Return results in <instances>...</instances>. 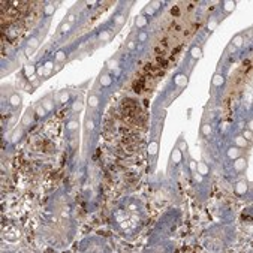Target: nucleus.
I'll return each instance as SVG.
<instances>
[{
  "mask_svg": "<svg viewBox=\"0 0 253 253\" xmlns=\"http://www.w3.org/2000/svg\"><path fill=\"white\" fill-rule=\"evenodd\" d=\"M235 163H234V168L235 171H243L244 168L247 166V160L244 159V157H237V159H234Z\"/></svg>",
  "mask_w": 253,
  "mask_h": 253,
  "instance_id": "f257e3e1",
  "label": "nucleus"
},
{
  "mask_svg": "<svg viewBox=\"0 0 253 253\" xmlns=\"http://www.w3.org/2000/svg\"><path fill=\"white\" fill-rule=\"evenodd\" d=\"M171 160L174 162V163H180L181 160H183V153L178 150V148H174L172 150V153H171Z\"/></svg>",
  "mask_w": 253,
  "mask_h": 253,
  "instance_id": "f03ea898",
  "label": "nucleus"
},
{
  "mask_svg": "<svg viewBox=\"0 0 253 253\" xmlns=\"http://www.w3.org/2000/svg\"><path fill=\"white\" fill-rule=\"evenodd\" d=\"M157 150H159V144L156 141H151L150 144H148V147H147V151H148L150 156H156V154H157Z\"/></svg>",
  "mask_w": 253,
  "mask_h": 253,
  "instance_id": "7ed1b4c3",
  "label": "nucleus"
},
{
  "mask_svg": "<svg viewBox=\"0 0 253 253\" xmlns=\"http://www.w3.org/2000/svg\"><path fill=\"white\" fill-rule=\"evenodd\" d=\"M175 85H178V87H184V85H187V76L186 75H183V74H180V75H177L175 76Z\"/></svg>",
  "mask_w": 253,
  "mask_h": 253,
  "instance_id": "20e7f679",
  "label": "nucleus"
},
{
  "mask_svg": "<svg viewBox=\"0 0 253 253\" xmlns=\"http://www.w3.org/2000/svg\"><path fill=\"white\" fill-rule=\"evenodd\" d=\"M235 192H237L238 195H244V193L247 192V183H246V181L237 183V186H235Z\"/></svg>",
  "mask_w": 253,
  "mask_h": 253,
  "instance_id": "39448f33",
  "label": "nucleus"
},
{
  "mask_svg": "<svg viewBox=\"0 0 253 253\" xmlns=\"http://www.w3.org/2000/svg\"><path fill=\"white\" fill-rule=\"evenodd\" d=\"M36 72H38V69L34 67L33 65H27V66L24 67V75L27 76V78H33V75L36 74Z\"/></svg>",
  "mask_w": 253,
  "mask_h": 253,
  "instance_id": "423d86ee",
  "label": "nucleus"
},
{
  "mask_svg": "<svg viewBox=\"0 0 253 253\" xmlns=\"http://www.w3.org/2000/svg\"><path fill=\"white\" fill-rule=\"evenodd\" d=\"M226 154H228V157H229V159H232V160H234V159L240 157V148H238V147H231Z\"/></svg>",
  "mask_w": 253,
  "mask_h": 253,
  "instance_id": "0eeeda50",
  "label": "nucleus"
},
{
  "mask_svg": "<svg viewBox=\"0 0 253 253\" xmlns=\"http://www.w3.org/2000/svg\"><path fill=\"white\" fill-rule=\"evenodd\" d=\"M9 103H11V107H14V108H16V107H20L21 105V96L20 94H12L11 96V99H9Z\"/></svg>",
  "mask_w": 253,
  "mask_h": 253,
  "instance_id": "6e6552de",
  "label": "nucleus"
},
{
  "mask_svg": "<svg viewBox=\"0 0 253 253\" xmlns=\"http://www.w3.org/2000/svg\"><path fill=\"white\" fill-rule=\"evenodd\" d=\"M196 171H198V174H201V175H207L210 169H208V166L204 162H199V163H196Z\"/></svg>",
  "mask_w": 253,
  "mask_h": 253,
  "instance_id": "1a4fd4ad",
  "label": "nucleus"
},
{
  "mask_svg": "<svg viewBox=\"0 0 253 253\" xmlns=\"http://www.w3.org/2000/svg\"><path fill=\"white\" fill-rule=\"evenodd\" d=\"M235 6H237V3L232 2V0H226V2H223V9L226 12H232L235 9Z\"/></svg>",
  "mask_w": 253,
  "mask_h": 253,
  "instance_id": "9d476101",
  "label": "nucleus"
},
{
  "mask_svg": "<svg viewBox=\"0 0 253 253\" xmlns=\"http://www.w3.org/2000/svg\"><path fill=\"white\" fill-rule=\"evenodd\" d=\"M100 84H102L103 87H109V85L112 84V78H111V75H108V74L102 75V76H100Z\"/></svg>",
  "mask_w": 253,
  "mask_h": 253,
  "instance_id": "9b49d317",
  "label": "nucleus"
},
{
  "mask_svg": "<svg viewBox=\"0 0 253 253\" xmlns=\"http://www.w3.org/2000/svg\"><path fill=\"white\" fill-rule=\"evenodd\" d=\"M223 82H225V78H223V75H220V74H216V75L213 76V84H214L216 87H220V85H223Z\"/></svg>",
  "mask_w": 253,
  "mask_h": 253,
  "instance_id": "f8f14e48",
  "label": "nucleus"
},
{
  "mask_svg": "<svg viewBox=\"0 0 253 253\" xmlns=\"http://www.w3.org/2000/svg\"><path fill=\"white\" fill-rule=\"evenodd\" d=\"M89 105H90V108H98V105H99V98L96 94H90L89 96Z\"/></svg>",
  "mask_w": 253,
  "mask_h": 253,
  "instance_id": "ddd939ff",
  "label": "nucleus"
},
{
  "mask_svg": "<svg viewBox=\"0 0 253 253\" xmlns=\"http://www.w3.org/2000/svg\"><path fill=\"white\" fill-rule=\"evenodd\" d=\"M135 25H136V27H139V29L145 27V25H147V18H145L144 15H141V16H136V20H135Z\"/></svg>",
  "mask_w": 253,
  "mask_h": 253,
  "instance_id": "4468645a",
  "label": "nucleus"
},
{
  "mask_svg": "<svg viewBox=\"0 0 253 253\" xmlns=\"http://www.w3.org/2000/svg\"><path fill=\"white\" fill-rule=\"evenodd\" d=\"M21 136H23V129L20 127V129H16L15 132L12 133V136H11V141H12L14 144H16V142L20 141V138H21Z\"/></svg>",
  "mask_w": 253,
  "mask_h": 253,
  "instance_id": "2eb2a0df",
  "label": "nucleus"
},
{
  "mask_svg": "<svg viewBox=\"0 0 253 253\" xmlns=\"http://www.w3.org/2000/svg\"><path fill=\"white\" fill-rule=\"evenodd\" d=\"M54 12H56V6H54L53 3H48L45 8H43V14H45L47 16H51Z\"/></svg>",
  "mask_w": 253,
  "mask_h": 253,
  "instance_id": "dca6fc26",
  "label": "nucleus"
},
{
  "mask_svg": "<svg viewBox=\"0 0 253 253\" xmlns=\"http://www.w3.org/2000/svg\"><path fill=\"white\" fill-rule=\"evenodd\" d=\"M190 56L193 58H201V57H202V50H201L199 47H193L190 50Z\"/></svg>",
  "mask_w": 253,
  "mask_h": 253,
  "instance_id": "f3484780",
  "label": "nucleus"
},
{
  "mask_svg": "<svg viewBox=\"0 0 253 253\" xmlns=\"http://www.w3.org/2000/svg\"><path fill=\"white\" fill-rule=\"evenodd\" d=\"M27 47H30V48H33V50H36L38 47H39V39L38 38H30L29 41H27Z\"/></svg>",
  "mask_w": 253,
  "mask_h": 253,
  "instance_id": "a211bd4d",
  "label": "nucleus"
},
{
  "mask_svg": "<svg viewBox=\"0 0 253 253\" xmlns=\"http://www.w3.org/2000/svg\"><path fill=\"white\" fill-rule=\"evenodd\" d=\"M235 147H238V148L247 147V141H246V139H244L243 136H238V138H235Z\"/></svg>",
  "mask_w": 253,
  "mask_h": 253,
  "instance_id": "6ab92c4d",
  "label": "nucleus"
},
{
  "mask_svg": "<svg viewBox=\"0 0 253 253\" xmlns=\"http://www.w3.org/2000/svg\"><path fill=\"white\" fill-rule=\"evenodd\" d=\"M107 67L111 69V71H116V69L118 67V62H117L116 58H109L108 62H107Z\"/></svg>",
  "mask_w": 253,
  "mask_h": 253,
  "instance_id": "aec40b11",
  "label": "nucleus"
},
{
  "mask_svg": "<svg viewBox=\"0 0 253 253\" xmlns=\"http://www.w3.org/2000/svg\"><path fill=\"white\" fill-rule=\"evenodd\" d=\"M98 38H99L100 42H108V41L111 39V33H109V32H100Z\"/></svg>",
  "mask_w": 253,
  "mask_h": 253,
  "instance_id": "412c9836",
  "label": "nucleus"
},
{
  "mask_svg": "<svg viewBox=\"0 0 253 253\" xmlns=\"http://www.w3.org/2000/svg\"><path fill=\"white\" fill-rule=\"evenodd\" d=\"M72 109H74L75 112L82 111V100H81V99H76V100L74 102V105H72Z\"/></svg>",
  "mask_w": 253,
  "mask_h": 253,
  "instance_id": "4be33fe9",
  "label": "nucleus"
},
{
  "mask_svg": "<svg viewBox=\"0 0 253 253\" xmlns=\"http://www.w3.org/2000/svg\"><path fill=\"white\" fill-rule=\"evenodd\" d=\"M217 25H219V21H217V20H210V21H208V24H207V29L210 30V32H214L217 29Z\"/></svg>",
  "mask_w": 253,
  "mask_h": 253,
  "instance_id": "5701e85b",
  "label": "nucleus"
},
{
  "mask_svg": "<svg viewBox=\"0 0 253 253\" xmlns=\"http://www.w3.org/2000/svg\"><path fill=\"white\" fill-rule=\"evenodd\" d=\"M94 121L91 120V118H87L85 120V130H87V132H91V130L94 129Z\"/></svg>",
  "mask_w": 253,
  "mask_h": 253,
  "instance_id": "b1692460",
  "label": "nucleus"
},
{
  "mask_svg": "<svg viewBox=\"0 0 253 253\" xmlns=\"http://www.w3.org/2000/svg\"><path fill=\"white\" fill-rule=\"evenodd\" d=\"M232 45H234L235 48L243 45V36H241V34H237V36L234 38V41H232Z\"/></svg>",
  "mask_w": 253,
  "mask_h": 253,
  "instance_id": "393cba45",
  "label": "nucleus"
},
{
  "mask_svg": "<svg viewBox=\"0 0 253 253\" xmlns=\"http://www.w3.org/2000/svg\"><path fill=\"white\" fill-rule=\"evenodd\" d=\"M30 114H32V109H29L27 114H25L24 118H23V124H24V126H29V124L32 123V116H30Z\"/></svg>",
  "mask_w": 253,
  "mask_h": 253,
  "instance_id": "a878e982",
  "label": "nucleus"
},
{
  "mask_svg": "<svg viewBox=\"0 0 253 253\" xmlns=\"http://www.w3.org/2000/svg\"><path fill=\"white\" fill-rule=\"evenodd\" d=\"M42 105H43V108H45L47 111H51V109H53V100H51V98H47L45 100H43Z\"/></svg>",
  "mask_w": 253,
  "mask_h": 253,
  "instance_id": "bb28decb",
  "label": "nucleus"
},
{
  "mask_svg": "<svg viewBox=\"0 0 253 253\" xmlns=\"http://www.w3.org/2000/svg\"><path fill=\"white\" fill-rule=\"evenodd\" d=\"M71 29H72V25L69 24L67 21H65L62 25H60V32H62V33H67V32H71Z\"/></svg>",
  "mask_w": 253,
  "mask_h": 253,
  "instance_id": "cd10ccee",
  "label": "nucleus"
},
{
  "mask_svg": "<svg viewBox=\"0 0 253 253\" xmlns=\"http://www.w3.org/2000/svg\"><path fill=\"white\" fill-rule=\"evenodd\" d=\"M78 127H80V124H78V121H75V120H71V121H67V129L69 130H76Z\"/></svg>",
  "mask_w": 253,
  "mask_h": 253,
  "instance_id": "c85d7f7f",
  "label": "nucleus"
},
{
  "mask_svg": "<svg viewBox=\"0 0 253 253\" xmlns=\"http://www.w3.org/2000/svg\"><path fill=\"white\" fill-rule=\"evenodd\" d=\"M124 21H126V16H124V15H117L116 18H114V23L118 25V27H120V25H123Z\"/></svg>",
  "mask_w": 253,
  "mask_h": 253,
  "instance_id": "c756f323",
  "label": "nucleus"
},
{
  "mask_svg": "<svg viewBox=\"0 0 253 253\" xmlns=\"http://www.w3.org/2000/svg\"><path fill=\"white\" fill-rule=\"evenodd\" d=\"M69 98H71V94H69V91H62V94H60L58 100L62 102V103H66V102L69 100Z\"/></svg>",
  "mask_w": 253,
  "mask_h": 253,
  "instance_id": "7c9ffc66",
  "label": "nucleus"
},
{
  "mask_svg": "<svg viewBox=\"0 0 253 253\" xmlns=\"http://www.w3.org/2000/svg\"><path fill=\"white\" fill-rule=\"evenodd\" d=\"M65 58H66L65 51H57L56 53V62H65Z\"/></svg>",
  "mask_w": 253,
  "mask_h": 253,
  "instance_id": "2f4dec72",
  "label": "nucleus"
},
{
  "mask_svg": "<svg viewBox=\"0 0 253 253\" xmlns=\"http://www.w3.org/2000/svg\"><path fill=\"white\" fill-rule=\"evenodd\" d=\"M47 112H48V111L43 108V105H39V107L36 108V116H38V117H43V116L47 114Z\"/></svg>",
  "mask_w": 253,
  "mask_h": 253,
  "instance_id": "473e14b6",
  "label": "nucleus"
},
{
  "mask_svg": "<svg viewBox=\"0 0 253 253\" xmlns=\"http://www.w3.org/2000/svg\"><path fill=\"white\" fill-rule=\"evenodd\" d=\"M24 54H25V57L32 58V57H33V54H34V50H33V48H30V47H25V48H24Z\"/></svg>",
  "mask_w": 253,
  "mask_h": 253,
  "instance_id": "72a5a7b5",
  "label": "nucleus"
},
{
  "mask_svg": "<svg viewBox=\"0 0 253 253\" xmlns=\"http://www.w3.org/2000/svg\"><path fill=\"white\" fill-rule=\"evenodd\" d=\"M243 138L246 139L247 142L252 141V138H253V136H252V130H250V129H249V130H244V132H243Z\"/></svg>",
  "mask_w": 253,
  "mask_h": 253,
  "instance_id": "f704fd0d",
  "label": "nucleus"
},
{
  "mask_svg": "<svg viewBox=\"0 0 253 253\" xmlns=\"http://www.w3.org/2000/svg\"><path fill=\"white\" fill-rule=\"evenodd\" d=\"M147 39H148V34H147L145 32H141V33L138 34V41L141 42V43H144V42H145Z\"/></svg>",
  "mask_w": 253,
  "mask_h": 253,
  "instance_id": "c9c22d12",
  "label": "nucleus"
},
{
  "mask_svg": "<svg viewBox=\"0 0 253 253\" xmlns=\"http://www.w3.org/2000/svg\"><path fill=\"white\" fill-rule=\"evenodd\" d=\"M43 67H45V75H48L51 72V69H53V62H47L43 65Z\"/></svg>",
  "mask_w": 253,
  "mask_h": 253,
  "instance_id": "e433bc0d",
  "label": "nucleus"
},
{
  "mask_svg": "<svg viewBox=\"0 0 253 253\" xmlns=\"http://www.w3.org/2000/svg\"><path fill=\"white\" fill-rule=\"evenodd\" d=\"M202 133L204 135H210L211 133V126L210 124H204L202 126Z\"/></svg>",
  "mask_w": 253,
  "mask_h": 253,
  "instance_id": "4c0bfd02",
  "label": "nucleus"
},
{
  "mask_svg": "<svg viewBox=\"0 0 253 253\" xmlns=\"http://www.w3.org/2000/svg\"><path fill=\"white\" fill-rule=\"evenodd\" d=\"M145 15H153L154 14V9H153V8H151V5H147V8H145Z\"/></svg>",
  "mask_w": 253,
  "mask_h": 253,
  "instance_id": "58836bf2",
  "label": "nucleus"
},
{
  "mask_svg": "<svg viewBox=\"0 0 253 253\" xmlns=\"http://www.w3.org/2000/svg\"><path fill=\"white\" fill-rule=\"evenodd\" d=\"M75 18H76L75 14H69V15H67V18H66V21H67L69 24H72V23L75 21Z\"/></svg>",
  "mask_w": 253,
  "mask_h": 253,
  "instance_id": "ea45409f",
  "label": "nucleus"
},
{
  "mask_svg": "<svg viewBox=\"0 0 253 253\" xmlns=\"http://www.w3.org/2000/svg\"><path fill=\"white\" fill-rule=\"evenodd\" d=\"M186 148H187V145H186V142L184 141H180V145H178V150L183 153V151H186Z\"/></svg>",
  "mask_w": 253,
  "mask_h": 253,
  "instance_id": "a19ab883",
  "label": "nucleus"
},
{
  "mask_svg": "<svg viewBox=\"0 0 253 253\" xmlns=\"http://www.w3.org/2000/svg\"><path fill=\"white\" fill-rule=\"evenodd\" d=\"M150 5H151V8H153V9L156 11V9H159V8H160V5H162V3H160V2H151Z\"/></svg>",
  "mask_w": 253,
  "mask_h": 253,
  "instance_id": "79ce46f5",
  "label": "nucleus"
},
{
  "mask_svg": "<svg viewBox=\"0 0 253 253\" xmlns=\"http://www.w3.org/2000/svg\"><path fill=\"white\" fill-rule=\"evenodd\" d=\"M127 48H129V50H135V48H136V42L130 41V42L127 43Z\"/></svg>",
  "mask_w": 253,
  "mask_h": 253,
  "instance_id": "37998d69",
  "label": "nucleus"
},
{
  "mask_svg": "<svg viewBox=\"0 0 253 253\" xmlns=\"http://www.w3.org/2000/svg\"><path fill=\"white\" fill-rule=\"evenodd\" d=\"M38 74H39L41 76H43V75H45V67H43V66H39V67H38Z\"/></svg>",
  "mask_w": 253,
  "mask_h": 253,
  "instance_id": "c03bdc74",
  "label": "nucleus"
},
{
  "mask_svg": "<svg viewBox=\"0 0 253 253\" xmlns=\"http://www.w3.org/2000/svg\"><path fill=\"white\" fill-rule=\"evenodd\" d=\"M62 216H63V217H67V216H69V207H67V208H63Z\"/></svg>",
  "mask_w": 253,
  "mask_h": 253,
  "instance_id": "a18cd8bd",
  "label": "nucleus"
},
{
  "mask_svg": "<svg viewBox=\"0 0 253 253\" xmlns=\"http://www.w3.org/2000/svg\"><path fill=\"white\" fill-rule=\"evenodd\" d=\"M190 169L192 171H196V162H190Z\"/></svg>",
  "mask_w": 253,
  "mask_h": 253,
  "instance_id": "49530a36",
  "label": "nucleus"
},
{
  "mask_svg": "<svg viewBox=\"0 0 253 253\" xmlns=\"http://www.w3.org/2000/svg\"><path fill=\"white\" fill-rule=\"evenodd\" d=\"M178 12H180V11H178V8H174V9L171 11V14H172V15H177Z\"/></svg>",
  "mask_w": 253,
  "mask_h": 253,
  "instance_id": "de8ad7c7",
  "label": "nucleus"
},
{
  "mask_svg": "<svg viewBox=\"0 0 253 253\" xmlns=\"http://www.w3.org/2000/svg\"><path fill=\"white\" fill-rule=\"evenodd\" d=\"M195 178H196V181H202V175H201V174H198Z\"/></svg>",
  "mask_w": 253,
  "mask_h": 253,
  "instance_id": "09e8293b",
  "label": "nucleus"
},
{
  "mask_svg": "<svg viewBox=\"0 0 253 253\" xmlns=\"http://www.w3.org/2000/svg\"><path fill=\"white\" fill-rule=\"evenodd\" d=\"M15 120H16V117H12V118L9 120V124H12V123H14V121H15Z\"/></svg>",
  "mask_w": 253,
  "mask_h": 253,
  "instance_id": "8fccbe9b",
  "label": "nucleus"
},
{
  "mask_svg": "<svg viewBox=\"0 0 253 253\" xmlns=\"http://www.w3.org/2000/svg\"><path fill=\"white\" fill-rule=\"evenodd\" d=\"M87 5H89V6H94V5H96V2H87Z\"/></svg>",
  "mask_w": 253,
  "mask_h": 253,
  "instance_id": "3c124183",
  "label": "nucleus"
}]
</instances>
